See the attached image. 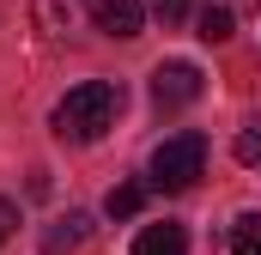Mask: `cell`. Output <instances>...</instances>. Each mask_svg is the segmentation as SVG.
Segmentation results:
<instances>
[{"label":"cell","instance_id":"cell-1","mask_svg":"<svg viewBox=\"0 0 261 255\" xmlns=\"http://www.w3.org/2000/svg\"><path fill=\"white\" fill-rule=\"evenodd\" d=\"M116 110H122V91L110 79H85V85H73L55 104V134L61 140H97L103 128L116 122Z\"/></svg>","mask_w":261,"mask_h":255},{"label":"cell","instance_id":"cell-2","mask_svg":"<svg viewBox=\"0 0 261 255\" xmlns=\"http://www.w3.org/2000/svg\"><path fill=\"white\" fill-rule=\"evenodd\" d=\"M200 170H206V140L200 134H170L152 152V183L158 189H189Z\"/></svg>","mask_w":261,"mask_h":255},{"label":"cell","instance_id":"cell-3","mask_svg":"<svg viewBox=\"0 0 261 255\" xmlns=\"http://www.w3.org/2000/svg\"><path fill=\"white\" fill-rule=\"evenodd\" d=\"M200 91H206V79H200L195 61H164L152 73V97H158V110H182V104H195Z\"/></svg>","mask_w":261,"mask_h":255},{"label":"cell","instance_id":"cell-4","mask_svg":"<svg viewBox=\"0 0 261 255\" xmlns=\"http://www.w3.org/2000/svg\"><path fill=\"white\" fill-rule=\"evenodd\" d=\"M31 18H37V31H43L49 43H67L73 31H85L91 0H31Z\"/></svg>","mask_w":261,"mask_h":255},{"label":"cell","instance_id":"cell-5","mask_svg":"<svg viewBox=\"0 0 261 255\" xmlns=\"http://www.w3.org/2000/svg\"><path fill=\"white\" fill-rule=\"evenodd\" d=\"M91 18H97L103 37H140L146 6H140V0H91Z\"/></svg>","mask_w":261,"mask_h":255},{"label":"cell","instance_id":"cell-6","mask_svg":"<svg viewBox=\"0 0 261 255\" xmlns=\"http://www.w3.org/2000/svg\"><path fill=\"white\" fill-rule=\"evenodd\" d=\"M134 255H189V231L182 225H146L140 237H134Z\"/></svg>","mask_w":261,"mask_h":255},{"label":"cell","instance_id":"cell-7","mask_svg":"<svg viewBox=\"0 0 261 255\" xmlns=\"http://www.w3.org/2000/svg\"><path fill=\"white\" fill-rule=\"evenodd\" d=\"M231 24H237V6L231 0H213L195 12V37L200 43H231Z\"/></svg>","mask_w":261,"mask_h":255},{"label":"cell","instance_id":"cell-8","mask_svg":"<svg viewBox=\"0 0 261 255\" xmlns=\"http://www.w3.org/2000/svg\"><path fill=\"white\" fill-rule=\"evenodd\" d=\"M140 207H146V183H116L110 200H103V213H110V219H134Z\"/></svg>","mask_w":261,"mask_h":255},{"label":"cell","instance_id":"cell-9","mask_svg":"<svg viewBox=\"0 0 261 255\" xmlns=\"http://www.w3.org/2000/svg\"><path fill=\"white\" fill-rule=\"evenodd\" d=\"M231 249L237 255H261V213H243L231 225Z\"/></svg>","mask_w":261,"mask_h":255},{"label":"cell","instance_id":"cell-10","mask_svg":"<svg viewBox=\"0 0 261 255\" xmlns=\"http://www.w3.org/2000/svg\"><path fill=\"white\" fill-rule=\"evenodd\" d=\"M85 231H91V219H85V213H67L61 225L49 231V249H73V243H85Z\"/></svg>","mask_w":261,"mask_h":255},{"label":"cell","instance_id":"cell-11","mask_svg":"<svg viewBox=\"0 0 261 255\" xmlns=\"http://www.w3.org/2000/svg\"><path fill=\"white\" fill-rule=\"evenodd\" d=\"M231 152H237V164H261V128H243Z\"/></svg>","mask_w":261,"mask_h":255},{"label":"cell","instance_id":"cell-12","mask_svg":"<svg viewBox=\"0 0 261 255\" xmlns=\"http://www.w3.org/2000/svg\"><path fill=\"white\" fill-rule=\"evenodd\" d=\"M152 6V18L158 24H176V18H189V0H146Z\"/></svg>","mask_w":261,"mask_h":255},{"label":"cell","instance_id":"cell-13","mask_svg":"<svg viewBox=\"0 0 261 255\" xmlns=\"http://www.w3.org/2000/svg\"><path fill=\"white\" fill-rule=\"evenodd\" d=\"M12 231H18V207H12V200H6V194H0V243H6V237H12Z\"/></svg>","mask_w":261,"mask_h":255},{"label":"cell","instance_id":"cell-14","mask_svg":"<svg viewBox=\"0 0 261 255\" xmlns=\"http://www.w3.org/2000/svg\"><path fill=\"white\" fill-rule=\"evenodd\" d=\"M231 6H261V0H231Z\"/></svg>","mask_w":261,"mask_h":255}]
</instances>
